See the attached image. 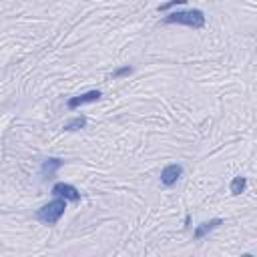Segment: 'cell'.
<instances>
[{
    "instance_id": "obj_1",
    "label": "cell",
    "mask_w": 257,
    "mask_h": 257,
    "mask_svg": "<svg viewBox=\"0 0 257 257\" xmlns=\"http://www.w3.org/2000/svg\"><path fill=\"white\" fill-rule=\"evenodd\" d=\"M65 209H67V199L55 197L53 201H48L46 205H42V207L36 211V219L46 223V225H55L65 215Z\"/></svg>"
},
{
    "instance_id": "obj_7",
    "label": "cell",
    "mask_w": 257,
    "mask_h": 257,
    "mask_svg": "<svg viewBox=\"0 0 257 257\" xmlns=\"http://www.w3.org/2000/svg\"><path fill=\"white\" fill-rule=\"evenodd\" d=\"M63 165H65V161H63V159L48 157V159H44V161H42V165H40V173H42L44 177H53V175H55Z\"/></svg>"
},
{
    "instance_id": "obj_10",
    "label": "cell",
    "mask_w": 257,
    "mask_h": 257,
    "mask_svg": "<svg viewBox=\"0 0 257 257\" xmlns=\"http://www.w3.org/2000/svg\"><path fill=\"white\" fill-rule=\"evenodd\" d=\"M185 2H189V0H169V2H165V4L157 6V10H159V12H165V10H169V8L177 6V4H185Z\"/></svg>"
},
{
    "instance_id": "obj_3",
    "label": "cell",
    "mask_w": 257,
    "mask_h": 257,
    "mask_svg": "<svg viewBox=\"0 0 257 257\" xmlns=\"http://www.w3.org/2000/svg\"><path fill=\"white\" fill-rule=\"evenodd\" d=\"M53 195L55 197H63V199L73 201V203L81 201V191L75 185H71V183H57V185H53Z\"/></svg>"
},
{
    "instance_id": "obj_9",
    "label": "cell",
    "mask_w": 257,
    "mask_h": 257,
    "mask_svg": "<svg viewBox=\"0 0 257 257\" xmlns=\"http://www.w3.org/2000/svg\"><path fill=\"white\" fill-rule=\"evenodd\" d=\"M86 127V117H75V119H71V121H67L65 123V131H79V129H85Z\"/></svg>"
},
{
    "instance_id": "obj_12",
    "label": "cell",
    "mask_w": 257,
    "mask_h": 257,
    "mask_svg": "<svg viewBox=\"0 0 257 257\" xmlns=\"http://www.w3.org/2000/svg\"><path fill=\"white\" fill-rule=\"evenodd\" d=\"M189 225H191V215L187 213V215H185V227H189Z\"/></svg>"
},
{
    "instance_id": "obj_4",
    "label": "cell",
    "mask_w": 257,
    "mask_h": 257,
    "mask_svg": "<svg viewBox=\"0 0 257 257\" xmlns=\"http://www.w3.org/2000/svg\"><path fill=\"white\" fill-rule=\"evenodd\" d=\"M100 96H102L100 90H88V92L71 96V98L67 100V107H69V111H75V109H79L81 105H86V102H96Z\"/></svg>"
},
{
    "instance_id": "obj_8",
    "label": "cell",
    "mask_w": 257,
    "mask_h": 257,
    "mask_svg": "<svg viewBox=\"0 0 257 257\" xmlns=\"http://www.w3.org/2000/svg\"><path fill=\"white\" fill-rule=\"evenodd\" d=\"M245 187H247V177L239 175V177H233V181L229 185V191H231V195H241L245 191Z\"/></svg>"
},
{
    "instance_id": "obj_11",
    "label": "cell",
    "mask_w": 257,
    "mask_h": 257,
    "mask_svg": "<svg viewBox=\"0 0 257 257\" xmlns=\"http://www.w3.org/2000/svg\"><path fill=\"white\" fill-rule=\"evenodd\" d=\"M131 73H133V67H129V65H127V67H121V69H117V71H115V73L111 75V79H121V77H129Z\"/></svg>"
},
{
    "instance_id": "obj_5",
    "label": "cell",
    "mask_w": 257,
    "mask_h": 257,
    "mask_svg": "<svg viewBox=\"0 0 257 257\" xmlns=\"http://www.w3.org/2000/svg\"><path fill=\"white\" fill-rule=\"evenodd\" d=\"M181 175H183V167L177 165V163H171V165H167V167L161 171V183H163L165 187H173V185L179 181Z\"/></svg>"
},
{
    "instance_id": "obj_6",
    "label": "cell",
    "mask_w": 257,
    "mask_h": 257,
    "mask_svg": "<svg viewBox=\"0 0 257 257\" xmlns=\"http://www.w3.org/2000/svg\"><path fill=\"white\" fill-rule=\"evenodd\" d=\"M219 225H223V219H209V221H205V223H201L197 229H195V233H193V237H195V241H201L207 233H211L213 229H217Z\"/></svg>"
},
{
    "instance_id": "obj_2",
    "label": "cell",
    "mask_w": 257,
    "mask_h": 257,
    "mask_svg": "<svg viewBox=\"0 0 257 257\" xmlns=\"http://www.w3.org/2000/svg\"><path fill=\"white\" fill-rule=\"evenodd\" d=\"M167 24H185L189 28H203L205 26V12L199 8H191V10H177L165 16Z\"/></svg>"
}]
</instances>
